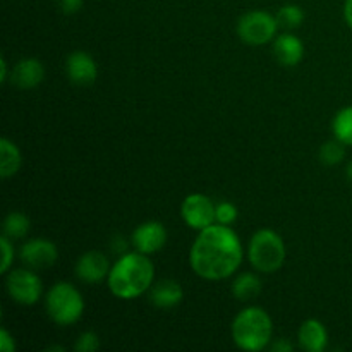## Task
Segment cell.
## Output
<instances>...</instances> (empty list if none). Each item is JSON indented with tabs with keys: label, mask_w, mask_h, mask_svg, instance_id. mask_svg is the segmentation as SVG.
Segmentation results:
<instances>
[{
	"label": "cell",
	"mask_w": 352,
	"mask_h": 352,
	"mask_svg": "<svg viewBox=\"0 0 352 352\" xmlns=\"http://www.w3.org/2000/svg\"><path fill=\"white\" fill-rule=\"evenodd\" d=\"M7 236L0 237V248H2V267H0V274H7L12 267L14 261V246Z\"/></svg>",
	"instance_id": "cell-25"
},
{
	"label": "cell",
	"mask_w": 352,
	"mask_h": 352,
	"mask_svg": "<svg viewBox=\"0 0 352 352\" xmlns=\"http://www.w3.org/2000/svg\"><path fill=\"white\" fill-rule=\"evenodd\" d=\"M30 232V219L23 212H12L3 220V236L9 239H23Z\"/></svg>",
	"instance_id": "cell-20"
},
{
	"label": "cell",
	"mask_w": 352,
	"mask_h": 352,
	"mask_svg": "<svg viewBox=\"0 0 352 352\" xmlns=\"http://www.w3.org/2000/svg\"><path fill=\"white\" fill-rule=\"evenodd\" d=\"M155 278V267L148 254L126 253L112 265L107 282L109 289L119 299H136L150 292Z\"/></svg>",
	"instance_id": "cell-2"
},
{
	"label": "cell",
	"mask_w": 352,
	"mask_h": 352,
	"mask_svg": "<svg viewBox=\"0 0 352 352\" xmlns=\"http://www.w3.org/2000/svg\"><path fill=\"white\" fill-rule=\"evenodd\" d=\"M344 19H346L347 26L352 30V0H346L344 2Z\"/></svg>",
	"instance_id": "cell-29"
},
{
	"label": "cell",
	"mask_w": 352,
	"mask_h": 352,
	"mask_svg": "<svg viewBox=\"0 0 352 352\" xmlns=\"http://www.w3.org/2000/svg\"><path fill=\"white\" fill-rule=\"evenodd\" d=\"M110 268L109 258L102 251H88L76 263V277L86 284H100L103 278H109Z\"/></svg>",
	"instance_id": "cell-11"
},
{
	"label": "cell",
	"mask_w": 352,
	"mask_h": 352,
	"mask_svg": "<svg viewBox=\"0 0 352 352\" xmlns=\"http://www.w3.org/2000/svg\"><path fill=\"white\" fill-rule=\"evenodd\" d=\"M100 347V340L98 336L95 332H85L78 337L76 340L74 349L78 352H93Z\"/></svg>",
	"instance_id": "cell-24"
},
{
	"label": "cell",
	"mask_w": 352,
	"mask_h": 352,
	"mask_svg": "<svg viewBox=\"0 0 352 352\" xmlns=\"http://www.w3.org/2000/svg\"><path fill=\"white\" fill-rule=\"evenodd\" d=\"M45 309L48 318L57 325H74L85 313V299L72 284L57 282L45 298Z\"/></svg>",
	"instance_id": "cell-4"
},
{
	"label": "cell",
	"mask_w": 352,
	"mask_h": 352,
	"mask_svg": "<svg viewBox=\"0 0 352 352\" xmlns=\"http://www.w3.org/2000/svg\"><path fill=\"white\" fill-rule=\"evenodd\" d=\"M344 157H346V144L340 143L339 140L327 141L320 148V160H322V164L329 165V167L339 165L344 160Z\"/></svg>",
	"instance_id": "cell-22"
},
{
	"label": "cell",
	"mask_w": 352,
	"mask_h": 352,
	"mask_svg": "<svg viewBox=\"0 0 352 352\" xmlns=\"http://www.w3.org/2000/svg\"><path fill=\"white\" fill-rule=\"evenodd\" d=\"M305 21V10L296 3H287V6L280 7L277 14L278 26L285 28V30H294V28L301 26Z\"/></svg>",
	"instance_id": "cell-21"
},
{
	"label": "cell",
	"mask_w": 352,
	"mask_h": 352,
	"mask_svg": "<svg viewBox=\"0 0 352 352\" xmlns=\"http://www.w3.org/2000/svg\"><path fill=\"white\" fill-rule=\"evenodd\" d=\"M278 30L277 17L265 10H251L241 16L237 23V34L248 45H265L275 38Z\"/></svg>",
	"instance_id": "cell-6"
},
{
	"label": "cell",
	"mask_w": 352,
	"mask_h": 352,
	"mask_svg": "<svg viewBox=\"0 0 352 352\" xmlns=\"http://www.w3.org/2000/svg\"><path fill=\"white\" fill-rule=\"evenodd\" d=\"M243 263V244L230 226L213 223L199 230L189 253V265L198 277L223 280Z\"/></svg>",
	"instance_id": "cell-1"
},
{
	"label": "cell",
	"mask_w": 352,
	"mask_h": 352,
	"mask_svg": "<svg viewBox=\"0 0 352 352\" xmlns=\"http://www.w3.org/2000/svg\"><path fill=\"white\" fill-rule=\"evenodd\" d=\"M232 294L239 301H253L261 292V280L254 274L244 272L237 275L232 282Z\"/></svg>",
	"instance_id": "cell-18"
},
{
	"label": "cell",
	"mask_w": 352,
	"mask_h": 352,
	"mask_svg": "<svg viewBox=\"0 0 352 352\" xmlns=\"http://www.w3.org/2000/svg\"><path fill=\"white\" fill-rule=\"evenodd\" d=\"M7 62H6V58H0V81L2 82H6L7 81Z\"/></svg>",
	"instance_id": "cell-30"
},
{
	"label": "cell",
	"mask_w": 352,
	"mask_h": 352,
	"mask_svg": "<svg viewBox=\"0 0 352 352\" xmlns=\"http://www.w3.org/2000/svg\"><path fill=\"white\" fill-rule=\"evenodd\" d=\"M65 72L67 78L71 79L74 85L88 86L96 81V74H98V67L93 57L86 52L78 50L71 54L65 62Z\"/></svg>",
	"instance_id": "cell-12"
},
{
	"label": "cell",
	"mask_w": 352,
	"mask_h": 352,
	"mask_svg": "<svg viewBox=\"0 0 352 352\" xmlns=\"http://www.w3.org/2000/svg\"><path fill=\"white\" fill-rule=\"evenodd\" d=\"M45 78V67L38 58H23L12 69V85L21 89L36 88Z\"/></svg>",
	"instance_id": "cell-13"
},
{
	"label": "cell",
	"mask_w": 352,
	"mask_h": 352,
	"mask_svg": "<svg viewBox=\"0 0 352 352\" xmlns=\"http://www.w3.org/2000/svg\"><path fill=\"white\" fill-rule=\"evenodd\" d=\"M0 349H2V352L16 351V342H14L12 336H10L6 329L0 330Z\"/></svg>",
	"instance_id": "cell-27"
},
{
	"label": "cell",
	"mask_w": 352,
	"mask_h": 352,
	"mask_svg": "<svg viewBox=\"0 0 352 352\" xmlns=\"http://www.w3.org/2000/svg\"><path fill=\"white\" fill-rule=\"evenodd\" d=\"M215 208L217 206L213 205L208 196L195 192V195H189L184 198L181 205V215L186 226L195 230H203L217 222Z\"/></svg>",
	"instance_id": "cell-8"
},
{
	"label": "cell",
	"mask_w": 352,
	"mask_h": 352,
	"mask_svg": "<svg viewBox=\"0 0 352 352\" xmlns=\"http://www.w3.org/2000/svg\"><path fill=\"white\" fill-rule=\"evenodd\" d=\"M248 258L260 274H274L285 261V244L272 229H260L253 234L248 248Z\"/></svg>",
	"instance_id": "cell-5"
},
{
	"label": "cell",
	"mask_w": 352,
	"mask_h": 352,
	"mask_svg": "<svg viewBox=\"0 0 352 352\" xmlns=\"http://www.w3.org/2000/svg\"><path fill=\"white\" fill-rule=\"evenodd\" d=\"M274 323L263 308L250 306L237 313L232 322V339L239 349L248 352L263 351L270 346Z\"/></svg>",
	"instance_id": "cell-3"
},
{
	"label": "cell",
	"mask_w": 352,
	"mask_h": 352,
	"mask_svg": "<svg viewBox=\"0 0 352 352\" xmlns=\"http://www.w3.org/2000/svg\"><path fill=\"white\" fill-rule=\"evenodd\" d=\"M182 296H184L182 287L179 285V282L172 280V278H165V280L157 282L150 289L151 305L160 309H168L177 306L182 301Z\"/></svg>",
	"instance_id": "cell-16"
},
{
	"label": "cell",
	"mask_w": 352,
	"mask_h": 352,
	"mask_svg": "<svg viewBox=\"0 0 352 352\" xmlns=\"http://www.w3.org/2000/svg\"><path fill=\"white\" fill-rule=\"evenodd\" d=\"M6 289L10 299L23 306L36 305L43 292L41 278L34 274V270L28 268H17V270L7 272Z\"/></svg>",
	"instance_id": "cell-7"
},
{
	"label": "cell",
	"mask_w": 352,
	"mask_h": 352,
	"mask_svg": "<svg viewBox=\"0 0 352 352\" xmlns=\"http://www.w3.org/2000/svg\"><path fill=\"white\" fill-rule=\"evenodd\" d=\"M57 258V246L50 239H43V237L30 239L21 248V260L24 265H28V268H33V270H47L52 265H55Z\"/></svg>",
	"instance_id": "cell-9"
},
{
	"label": "cell",
	"mask_w": 352,
	"mask_h": 352,
	"mask_svg": "<svg viewBox=\"0 0 352 352\" xmlns=\"http://www.w3.org/2000/svg\"><path fill=\"white\" fill-rule=\"evenodd\" d=\"M23 157L16 144L7 138L0 140V177L9 179L19 172Z\"/></svg>",
	"instance_id": "cell-17"
},
{
	"label": "cell",
	"mask_w": 352,
	"mask_h": 352,
	"mask_svg": "<svg viewBox=\"0 0 352 352\" xmlns=\"http://www.w3.org/2000/svg\"><path fill=\"white\" fill-rule=\"evenodd\" d=\"M134 250L143 254H153L160 251L167 243V230L160 222H144L134 229L131 236Z\"/></svg>",
	"instance_id": "cell-10"
},
{
	"label": "cell",
	"mask_w": 352,
	"mask_h": 352,
	"mask_svg": "<svg viewBox=\"0 0 352 352\" xmlns=\"http://www.w3.org/2000/svg\"><path fill=\"white\" fill-rule=\"evenodd\" d=\"M274 55L282 65L294 67L305 57V45L298 36L291 33H284L275 38L274 41Z\"/></svg>",
	"instance_id": "cell-15"
},
{
	"label": "cell",
	"mask_w": 352,
	"mask_h": 352,
	"mask_svg": "<svg viewBox=\"0 0 352 352\" xmlns=\"http://www.w3.org/2000/svg\"><path fill=\"white\" fill-rule=\"evenodd\" d=\"M332 133L336 140L346 146H352V105L344 107L332 120Z\"/></svg>",
	"instance_id": "cell-19"
},
{
	"label": "cell",
	"mask_w": 352,
	"mask_h": 352,
	"mask_svg": "<svg viewBox=\"0 0 352 352\" xmlns=\"http://www.w3.org/2000/svg\"><path fill=\"white\" fill-rule=\"evenodd\" d=\"M298 342L308 352H323L329 346V333L318 320H306L298 330Z\"/></svg>",
	"instance_id": "cell-14"
},
{
	"label": "cell",
	"mask_w": 352,
	"mask_h": 352,
	"mask_svg": "<svg viewBox=\"0 0 352 352\" xmlns=\"http://www.w3.org/2000/svg\"><path fill=\"white\" fill-rule=\"evenodd\" d=\"M64 14H76L82 6V0H55Z\"/></svg>",
	"instance_id": "cell-26"
},
{
	"label": "cell",
	"mask_w": 352,
	"mask_h": 352,
	"mask_svg": "<svg viewBox=\"0 0 352 352\" xmlns=\"http://www.w3.org/2000/svg\"><path fill=\"white\" fill-rule=\"evenodd\" d=\"M346 174H347V177H349V181L352 182V160L349 162V164H347V167H346Z\"/></svg>",
	"instance_id": "cell-31"
},
{
	"label": "cell",
	"mask_w": 352,
	"mask_h": 352,
	"mask_svg": "<svg viewBox=\"0 0 352 352\" xmlns=\"http://www.w3.org/2000/svg\"><path fill=\"white\" fill-rule=\"evenodd\" d=\"M270 349L274 352H291L292 349H294V347H292L291 344H289L285 339H278L277 342H275L274 346L270 347Z\"/></svg>",
	"instance_id": "cell-28"
},
{
	"label": "cell",
	"mask_w": 352,
	"mask_h": 352,
	"mask_svg": "<svg viewBox=\"0 0 352 352\" xmlns=\"http://www.w3.org/2000/svg\"><path fill=\"white\" fill-rule=\"evenodd\" d=\"M215 220L222 226H230L237 220V208L229 201L219 203L215 208Z\"/></svg>",
	"instance_id": "cell-23"
}]
</instances>
